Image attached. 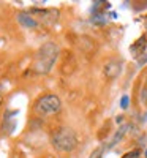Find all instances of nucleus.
I'll list each match as a JSON object with an SVG mask.
<instances>
[{
	"mask_svg": "<svg viewBox=\"0 0 147 158\" xmlns=\"http://www.w3.org/2000/svg\"><path fill=\"white\" fill-rule=\"evenodd\" d=\"M59 56V46L54 43H44L41 48L38 49L36 56H35V63H33V70L38 74H46L51 71L52 65L56 63V59Z\"/></svg>",
	"mask_w": 147,
	"mask_h": 158,
	"instance_id": "obj_1",
	"label": "nucleus"
},
{
	"mask_svg": "<svg viewBox=\"0 0 147 158\" xmlns=\"http://www.w3.org/2000/svg\"><path fill=\"white\" fill-rule=\"evenodd\" d=\"M76 144H78V139H76L74 131L66 127L59 128L54 133V136H52V146L59 152H71L76 147Z\"/></svg>",
	"mask_w": 147,
	"mask_h": 158,
	"instance_id": "obj_2",
	"label": "nucleus"
},
{
	"mask_svg": "<svg viewBox=\"0 0 147 158\" xmlns=\"http://www.w3.org/2000/svg\"><path fill=\"white\" fill-rule=\"evenodd\" d=\"M60 108H62V101L57 95H44L35 104V111L40 115H52L59 112Z\"/></svg>",
	"mask_w": 147,
	"mask_h": 158,
	"instance_id": "obj_3",
	"label": "nucleus"
},
{
	"mask_svg": "<svg viewBox=\"0 0 147 158\" xmlns=\"http://www.w3.org/2000/svg\"><path fill=\"white\" fill-rule=\"evenodd\" d=\"M120 71H122V63L117 62V60L109 62V63L104 67V74L108 76V77H111V79L117 77V76L120 74Z\"/></svg>",
	"mask_w": 147,
	"mask_h": 158,
	"instance_id": "obj_4",
	"label": "nucleus"
},
{
	"mask_svg": "<svg viewBox=\"0 0 147 158\" xmlns=\"http://www.w3.org/2000/svg\"><path fill=\"white\" fill-rule=\"evenodd\" d=\"M18 22L25 29H36L38 27V22L29 15V13H19L18 15Z\"/></svg>",
	"mask_w": 147,
	"mask_h": 158,
	"instance_id": "obj_5",
	"label": "nucleus"
},
{
	"mask_svg": "<svg viewBox=\"0 0 147 158\" xmlns=\"http://www.w3.org/2000/svg\"><path fill=\"white\" fill-rule=\"evenodd\" d=\"M145 44H147V40L142 36V38H139L138 41L133 44L131 48H130V51H131V54L133 56H139V54H144V49H145Z\"/></svg>",
	"mask_w": 147,
	"mask_h": 158,
	"instance_id": "obj_6",
	"label": "nucleus"
},
{
	"mask_svg": "<svg viewBox=\"0 0 147 158\" xmlns=\"http://www.w3.org/2000/svg\"><path fill=\"white\" fill-rule=\"evenodd\" d=\"M128 128H130V127H120V128L117 130V133L114 135V138H112V141H111V142L108 144V147H109V149H111V147H114V146H116V144H119L120 141H122V139H124V136L127 135V131H128Z\"/></svg>",
	"mask_w": 147,
	"mask_h": 158,
	"instance_id": "obj_7",
	"label": "nucleus"
},
{
	"mask_svg": "<svg viewBox=\"0 0 147 158\" xmlns=\"http://www.w3.org/2000/svg\"><path fill=\"white\" fill-rule=\"evenodd\" d=\"M128 106H130V98H128V95H124L122 98H120V108L127 109Z\"/></svg>",
	"mask_w": 147,
	"mask_h": 158,
	"instance_id": "obj_8",
	"label": "nucleus"
},
{
	"mask_svg": "<svg viewBox=\"0 0 147 158\" xmlns=\"http://www.w3.org/2000/svg\"><path fill=\"white\" fill-rule=\"evenodd\" d=\"M89 158H103V149L101 147H98L97 150H93L92 153H90V156Z\"/></svg>",
	"mask_w": 147,
	"mask_h": 158,
	"instance_id": "obj_9",
	"label": "nucleus"
},
{
	"mask_svg": "<svg viewBox=\"0 0 147 158\" xmlns=\"http://www.w3.org/2000/svg\"><path fill=\"white\" fill-rule=\"evenodd\" d=\"M139 150H131V152H128V153H125L122 158H139Z\"/></svg>",
	"mask_w": 147,
	"mask_h": 158,
	"instance_id": "obj_10",
	"label": "nucleus"
},
{
	"mask_svg": "<svg viewBox=\"0 0 147 158\" xmlns=\"http://www.w3.org/2000/svg\"><path fill=\"white\" fill-rule=\"evenodd\" d=\"M141 101H142L144 104H147V87L142 90V94H141Z\"/></svg>",
	"mask_w": 147,
	"mask_h": 158,
	"instance_id": "obj_11",
	"label": "nucleus"
},
{
	"mask_svg": "<svg viewBox=\"0 0 147 158\" xmlns=\"http://www.w3.org/2000/svg\"><path fill=\"white\" fill-rule=\"evenodd\" d=\"M145 62H147V54H144V56H142V57H141V59L138 60V63H139V67H141L142 63H145Z\"/></svg>",
	"mask_w": 147,
	"mask_h": 158,
	"instance_id": "obj_12",
	"label": "nucleus"
},
{
	"mask_svg": "<svg viewBox=\"0 0 147 158\" xmlns=\"http://www.w3.org/2000/svg\"><path fill=\"white\" fill-rule=\"evenodd\" d=\"M144 155H145V158H147V150H145V152H144Z\"/></svg>",
	"mask_w": 147,
	"mask_h": 158,
	"instance_id": "obj_13",
	"label": "nucleus"
}]
</instances>
